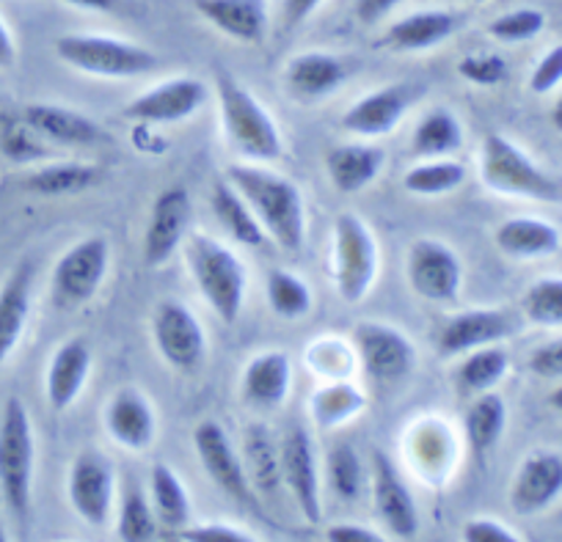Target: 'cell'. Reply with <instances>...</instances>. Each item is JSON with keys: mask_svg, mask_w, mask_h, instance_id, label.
<instances>
[{"mask_svg": "<svg viewBox=\"0 0 562 542\" xmlns=\"http://www.w3.org/2000/svg\"><path fill=\"white\" fill-rule=\"evenodd\" d=\"M102 171L89 162H53L42 166L25 177V191L34 196L56 199V196H78V193L91 191L100 185Z\"/></svg>", "mask_w": 562, "mask_h": 542, "instance_id": "4dcf8cb0", "label": "cell"}, {"mask_svg": "<svg viewBox=\"0 0 562 542\" xmlns=\"http://www.w3.org/2000/svg\"><path fill=\"white\" fill-rule=\"evenodd\" d=\"M383 151L375 146L364 144H348L334 146L326 155V171L331 177L334 188L342 193H359L364 191L370 182L381 173Z\"/></svg>", "mask_w": 562, "mask_h": 542, "instance_id": "83f0119b", "label": "cell"}, {"mask_svg": "<svg viewBox=\"0 0 562 542\" xmlns=\"http://www.w3.org/2000/svg\"><path fill=\"white\" fill-rule=\"evenodd\" d=\"M507 372V352L499 347H477L469 350L467 361L458 366V386L467 394L491 392Z\"/></svg>", "mask_w": 562, "mask_h": 542, "instance_id": "74e56055", "label": "cell"}, {"mask_svg": "<svg viewBox=\"0 0 562 542\" xmlns=\"http://www.w3.org/2000/svg\"><path fill=\"white\" fill-rule=\"evenodd\" d=\"M364 408V397L348 383H334L312 397V414L321 427H337Z\"/></svg>", "mask_w": 562, "mask_h": 542, "instance_id": "b9f144b4", "label": "cell"}, {"mask_svg": "<svg viewBox=\"0 0 562 542\" xmlns=\"http://www.w3.org/2000/svg\"><path fill=\"white\" fill-rule=\"evenodd\" d=\"M56 53L64 64L97 78H138L158 67V56L133 42L113 36L69 34L56 42Z\"/></svg>", "mask_w": 562, "mask_h": 542, "instance_id": "8992f818", "label": "cell"}, {"mask_svg": "<svg viewBox=\"0 0 562 542\" xmlns=\"http://www.w3.org/2000/svg\"><path fill=\"white\" fill-rule=\"evenodd\" d=\"M210 207H213L215 218L221 221L226 235H229L232 240L240 242V246L259 248L265 242V237H268L262 226H259L257 215L251 213V207L243 202L240 193H237L226 179H221V182H215L213 185Z\"/></svg>", "mask_w": 562, "mask_h": 542, "instance_id": "d6a6232c", "label": "cell"}, {"mask_svg": "<svg viewBox=\"0 0 562 542\" xmlns=\"http://www.w3.org/2000/svg\"><path fill=\"white\" fill-rule=\"evenodd\" d=\"M215 91H218L221 116H224V127L232 146L251 160H279L284 146H281L279 129H276L273 118L265 111L262 102L224 69L215 72Z\"/></svg>", "mask_w": 562, "mask_h": 542, "instance_id": "3957f363", "label": "cell"}, {"mask_svg": "<svg viewBox=\"0 0 562 542\" xmlns=\"http://www.w3.org/2000/svg\"><path fill=\"white\" fill-rule=\"evenodd\" d=\"M279 465L281 482L288 485L290 496L299 504L301 515H304L310 523H321V468H317V454L312 436L301 425L288 427V432L281 436Z\"/></svg>", "mask_w": 562, "mask_h": 542, "instance_id": "8fae6325", "label": "cell"}, {"mask_svg": "<svg viewBox=\"0 0 562 542\" xmlns=\"http://www.w3.org/2000/svg\"><path fill=\"white\" fill-rule=\"evenodd\" d=\"M326 540L331 542H381L383 534L356 523H337L326 531Z\"/></svg>", "mask_w": 562, "mask_h": 542, "instance_id": "f5cc1de1", "label": "cell"}, {"mask_svg": "<svg viewBox=\"0 0 562 542\" xmlns=\"http://www.w3.org/2000/svg\"><path fill=\"white\" fill-rule=\"evenodd\" d=\"M326 476L334 496L342 498V501H356L359 498L361 485H364V471H361V460L350 443L339 441L328 449Z\"/></svg>", "mask_w": 562, "mask_h": 542, "instance_id": "60d3db41", "label": "cell"}, {"mask_svg": "<svg viewBox=\"0 0 562 542\" xmlns=\"http://www.w3.org/2000/svg\"><path fill=\"white\" fill-rule=\"evenodd\" d=\"M546 18L538 9H513L488 25V34L499 42H527L543 31Z\"/></svg>", "mask_w": 562, "mask_h": 542, "instance_id": "ee69618b", "label": "cell"}, {"mask_svg": "<svg viewBox=\"0 0 562 542\" xmlns=\"http://www.w3.org/2000/svg\"><path fill=\"white\" fill-rule=\"evenodd\" d=\"M529 366L535 370V375L562 377V339L535 350L532 358H529Z\"/></svg>", "mask_w": 562, "mask_h": 542, "instance_id": "f907efd6", "label": "cell"}, {"mask_svg": "<svg viewBox=\"0 0 562 542\" xmlns=\"http://www.w3.org/2000/svg\"><path fill=\"white\" fill-rule=\"evenodd\" d=\"M527 319L538 325H562V279H540L521 301Z\"/></svg>", "mask_w": 562, "mask_h": 542, "instance_id": "7bdbcfd3", "label": "cell"}, {"mask_svg": "<svg viewBox=\"0 0 562 542\" xmlns=\"http://www.w3.org/2000/svg\"><path fill=\"white\" fill-rule=\"evenodd\" d=\"M207 86L196 78H171L144 91L124 108V118L138 124H175L193 116L207 102Z\"/></svg>", "mask_w": 562, "mask_h": 542, "instance_id": "5bb4252c", "label": "cell"}, {"mask_svg": "<svg viewBox=\"0 0 562 542\" xmlns=\"http://www.w3.org/2000/svg\"><path fill=\"white\" fill-rule=\"evenodd\" d=\"M31 290H34V264L23 262L0 284V366L7 364L14 347L23 339L31 314Z\"/></svg>", "mask_w": 562, "mask_h": 542, "instance_id": "cb8c5ba5", "label": "cell"}, {"mask_svg": "<svg viewBox=\"0 0 562 542\" xmlns=\"http://www.w3.org/2000/svg\"><path fill=\"white\" fill-rule=\"evenodd\" d=\"M513 330H516V323H513L507 312H499V308H472V312L458 314V317H452L445 325L439 336V350L447 358L461 355V352L507 339Z\"/></svg>", "mask_w": 562, "mask_h": 542, "instance_id": "d6986e66", "label": "cell"}, {"mask_svg": "<svg viewBox=\"0 0 562 542\" xmlns=\"http://www.w3.org/2000/svg\"><path fill=\"white\" fill-rule=\"evenodd\" d=\"M149 498H153V512L160 526L171 531H182L191 520V498L180 476L164 463H155L149 471Z\"/></svg>", "mask_w": 562, "mask_h": 542, "instance_id": "836d02e7", "label": "cell"}, {"mask_svg": "<svg viewBox=\"0 0 562 542\" xmlns=\"http://www.w3.org/2000/svg\"><path fill=\"white\" fill-rule=\"evenodd\" d=\"M463 133L461 122L452 116L447 108H436V111L425 113L416 124V133L411 138V149L414 155L434 160V157H447L456 149H461Z\"/></svg>", "mask_w": 562, "mask_h": 542, "instance_id": "d590c367", "label": "cell"}, {"mask_svg": "<svg viewBox=\"0 0 562 542\" xmlns=\"http://www.w3.org/2000/svg\"><path fill=\"white\" fill-rule=\"evenodd\" d=\"M91 372V350L83 339H69L53 352L47 366V403L53 410H67L83 392Z\"/></svg>", "mask_w": 562, "mask_h": 542, "instance_id": "d4e9b609", "label": "cell"}, {"mask_svg": "<svg viewBox=\"0 0 562 542\" xmlns=\"http://www.w3.org/2000/svg\"><path fill=\"white\" fill-rule=\"evenodd\" d=\"M34 463L36 443L29 408L20 397H9L0 416V496L20 523L31 515Z\"/></svg>", "mask_w": 562, "mask_h": 542, "instance_id": "7a4b0ae2", "label": "cell"}, {"mask_svg": "<svg viewBox=\"0 0 562 542\" xmlns=\"http://www.w3.org/2000/svg\"><path fill=\"white\" fill-rule=\"evenodd\" d=\"M155 529H158V518H155L153 504L147 501V496H144L140 487L135 485L124 487L122 504H119V523H116L119 540L147 542L155 537Z\"/></svg>", "mask_w": 562, "mask_h": 542, "instance_id": "ab89813d", "label": "cell"}, {"mask_svg": "<svg viewBox=\"0 0 562 542\" xmlns=\"http://www.w3.org/2000/svg\"><path fill=\"white\" fill-rule=\"evenodd\" d=\"M480 173L491 191L505 193V196H524L549 204L562 202V179L535 166L505 135H485L483 151H480Z\"/></svg>", "mask_w": 562, "mask_h": 542, "instance_id": "5b68a950", "label": "cell"}, {"mask_svg": "<svg viewBox=\"0 0 562 542\" xmlns=\"http://www.w3.org/2000/svg\"><path fill=\"white\" fill-rule=\"evenodd\" d=\"M458 75L474 86H496L507 78V64L502 56L485 53V56H467L458 64Z\"/></svg>", "mask_w": 562, "mask_h": 542, "instance_id": "f6af8a7d", "label": "cell"}, {"mask_svg": "<svg viewBox=\"0 0 562 542\" xmlns=\"http://www.w3.org/2000/svg\"><path fill=\"white\" fill-rule=\"evenodd\" d=\"M458 29L456 14L439 12V9H428V12H414L408 18L397 20L392 29L386 31V45L403 53H419L430 50V47L441 45L450 39Z\"/></svg>", "mask_w": 562, "mask_h": 542, "instance_id": "4316f807", "label": "cell"}, {"mask_svg": "<svg viewBox=\"0 0 562 542\" xmlns=\"http://www.w3.org/2000/svg\"><path fill=\"white\" fill-rule=\"evenodd\" d=\"M403 0H356V18L359 23L372 25V23H381L392 9H397Z\"/></svg>", "mask_w": 562, "mask_h": 542, "instance_id": "db71d44e", "label": "cell"}, {"mask_svg": "<svg viewBox=\"0 0 562 542\" xmlns=\"http://www.w3.org/2000/svg\"><path fill=\"white\" fill-rule=\"evenodd\" d=\"M193 9L221 34L243 45H259L268 31L265 0H193Z\"/></svg>", "mask_w": 562, "mask_h": 542, "instance_id": "603a6c76", "label": "cell"}, {"mask_svg": "<svg viewBox=\"0 0 562 542\" xmlns=\"http://www.w3.org/2000/svg\"><path fill=\"white\" fill-rule=\"evenodd\" d=\"M348 78V67L342 58L331 56V53H304L295 56L288 67V83L304 100H317L339 86Z\"/></svg>", "mask_w": 562, "mask_h": 542, "instance_id": "f1b7e54d", "label": "cell"}, {"mask_svg": "<svg viewBox=\"0 0 562 542\" xmlns=\"http://www.w3.org/2000/svg\"><path fill=\"white\" fill-rule=\"evenodd\" d=\"M193 447H196L202 468L207 471L213 485H218L235 501L246 504V507H257V493H254L251 482H248L240 454L235 452L229 436H226V430L218 421H202L193 430Z\"/></svg>", "mask_w": 562, "mask_h": 542, "instance_id": "4fadbf2b", "label": "cell"}, {"mask_svg": "<svg viewBox=\"0 0 562 542\" xmlns=\"http://www.w3.org/2000/svg\"><path fill=\"white\" fill-rule=\"evenodd\" d=\"M75 9H86V12H111L116 7V0H64Z\"/></svg>", "mask_w": 562, "mask_h": 542, "instance_id": "9f6ffc18", "label": "cell"}, {"mask_svg": "<svg viewBox=\"0 0 562 542\" xmlns=\"http://www.w3.org/2000/svg\"><path fill=\"white\" fill-rule=\"evenodd\" d=\"M188 221H191V199L186 188H166L164 193H158L140 248L149 268H164L169 262L186 237Z\"/></svg>", "mask_w": 562, "mask_h": 542, "instance_id": "9a60e30c", "label": "cell"}, {"mask_svg": "<svg viewBox=\"0 0 562 542\" xmlns=\"http://www.w3.org/2000/svg\"><path fill=\"white\" fill-rule=\"evenodd\" d=\"M557 83H562V45L551 47V50L540 58L538 67H535L532 72V80H529L535 94H549Z\"/></svg>", "mask_w": 562, "mask_h": 542, "instance_id": "bcb514c9", "label": "cell"}, {"mask_svg": "<svg viewBox=\"0 0 562 542\" xmlns=\"http://www.w3.org/2000/svg\"><path fill=\"white\" fill-rule=\"evenodd\" d=\"M69 504L89 526H102L113 504V468L100 454L83 452L69 468Z\"/></svg>", "mask_w": 562, "mask_h": 542, "instance_id": "2e32d148", "label": "cell"}, {"mask_svg": "<svg viewBox=\"0 0 562 542\" xmlns=\"http://www.w3.org/2000/svg\"><path fill=\"white\" fill-rule=\"evenodd\" d=\"M34 138L36 133L25 122L12 124V127L7 129V135H3V151H7L9 157H14V160H34V157L42 155V151L36 149Z\"/></svg>", "mask_w": 562, "mask_h": 542, "instance_id": "7dc6e473", "label": "cell"}, {"mask_svg": "<svg viewBox=\"0 0 562 542\" xmlns=\"http://www.w3.org/2000/svg\"><path fill=\"white\" fill-rule=\"evenodd\" d=\"M268 303L281 319H299L310 314L312 292L304 281L290 270H270L268 273Z\"/></svg>", "mask_w": 562, "mask_h": 542, "instance_id": "f35d334b", "label": "cell"}, {"mask_svg": "<svg viewBox=\"0 0 562 542\" xmlns=\"http://www.w3.org/2000/svg\"><path fill=\"white\" fill-rule=\"evenodd\" d=\"M372 498H375L378 515H381V520L394 537L411 540L416 534L419 512L414 507V498H411L408 487L394 471L392 460L383 452L372 454Z\"/></svg>", "mask_w": 562, "mask_h": 542, "instance_id": "e0dca14e", "label": "cell"}, {"mask_svg": "<svg viewBox=\"0 0 562 542\" xmlns=\"http://www.w3.org/2000/svg\"><path fill=\"white\" fill-rule=\"evenodd\" d=\"M507 425V408L505 399L494 392L477 394V399L472 403V408L467 410V419H463V432H467L469 447L474 449V454H488L491 449L499 443L502 432Z\"/></svg>", "mask_w": 562, "mask_h": 542, "instance_id": "e575fe53", "label": "cell"}, {"mask_svg": "<svg viewBox=\"0 0 562 542\" xmlns=\"http://www.w3.org/2000/svg\"><path fill=\"white\" fill-rule=\"evenodd\" d=\"M323 7V0H281V23L284 29H299L304 20H310L317 9Z\"/></svg>", "mask_w": 562, "mask_h": 542, "instance_id": "816d5d0a", "label": "cell"}, {"mask_svg": "<svg viewBox=\"0 0 562 542\" xmlns=\"http://www.w3.org/2000/svg\"><path fill=\"white\" fill-rule=\"evenodd\" d=\"M226 182L243 196V202L257 215L265 235L279 248L299 253L306 240L304 199L288 177L265 171L257 166H229Z\"/></svg>", "mask_w": 562, "mask_h": 542, "instance_id": "6da1fadb", "label": "cell"}, {"mask_svg": "<svg viewBox=\"0 0 562 542\" xmlns=\"http://www.w3.org/2000/svg\"><path fill=\"white\" fill-rule=\"evenodd\" d=\"M111 262V246L102 237L80 240L53 268L50 295L58 308H80L97 295Z\"/></svg>", "mask_w": 562, "mask_h": 542, "instance_id": "ba28073f", "label": "cell"}, {"mask_svg": "<svg viewBox=\"0 0 562 542\" xmlns=\"http://www.w3.org/2000/svg\"><path fill=\"white\" fill-rule=\"evenodd\" d=\"M23 122L40 138L56 146H91L105 138L94 118L83 116L72 108L50 105V102H34V105L25 108Z\"/></svg>", "mask_w": 562, "mask_h": 542, "instance_id": "7402d4cb", "label": "cell"}, {"mask_svg": "<svg viewBox=\"0 0 562 542\" xmlns=\"http://www.w3.org/2000/svg\"><path fill=\"white\" fill-rule=\"evenodd\" d=\"M105 427L113 441L130 452H144L153 447L155 432H158L153 405L138 388H122L113 394L105 410Z\"/></svg>", "mask_w": 562, "mask_h": 542, "instance_id": "ffe728a7", "label": "cell"}, {"mask_svg": "<svg viewBox=\"0 0 562 542\" xmlns=\"http://www.w3.org/2000/svg\"><path fill=\"white\" fill-rule=\"evenodd\" d=\"M405 273H408L411 290L430 303H452L463 284V268L456 251L439 240L414 242Z\"/></svg>", "mask_w": 562, "mask_h": 542, "instance_id": "7c38bea8", "label": "cell"}, {"mask_svg": "<svg viewBox=\"0 0 562 542\" xmlns=\"http://www.w3.org/2000/svg\"><path fill=\"white\" fill-rule=\"evenodd\" d=\"M463 179H467V168L461 162L434 157V160H425L411 168L403 177V188L414 196H445V193L463 185Z\"/></svg>", "mask_w": 562, "mask_h": 542, "instance_id": "8d00e7d4", "label": "cell"}, {"mask_svg": "<svg viewBox=\"0 0 562 542\" xmlns=\"http://www.w3.org/2000/svg\"><path fill=\"white\" fill-rule=\"evenodd\" d=\"M551 122H554V127L562 133V97H560V100H557L554 111H551Z\"/></svg>", "mask_w": 562, "mask_h": 542, "instance_id": "6f0895ef", "label": "cell"}, {"mask_svg": "<svg viewBox=\"0 0 562 542\" xmlns=\"http://www.w3.org/2000/svg\"><path fill=\"white\" fill-rule=\"evenodd\" d=\"M290 383H293V370L290 358L284 352H262L251 358L243 372V397L254 408H276L288 399Z\"/></svg>", "mask_w": 562, "mask_h": 542, "instance_id": "484cf974", "label": "cell"}, {"mask_svg": "<svg viewBox=\"0 0 562 542\" xmlns=\"http://www.w3.org/2000/svg\"><path fill=\"white\" fill-rule=\"evenodd\" d=\"M419 97V89H411V86L397 83L386 86V89H378L372 94L361 97L353 108L342 116V127L348 133L364 135V138H378V135H386L403 122L405 111L411 108V102Z\"/></svg>", "mask_w": 562, "mask_h": 542, "instance_id": "ac0fdd59", "label": "cell"}, {"mask_svg": "<svg viewBox=\"0 0 562 542\" xmlns=\"http://www.w3.org/2000/svg\"><path fill=\"white\" fill-rule=\"evenodd\" d=\"M188 270L199 292L226 325L235 323L246 297V268L240 259L207 235H191L186 242Z\"/></svg>", "mask_w": 562, "mask_h": 542, "instance_id": "277c9868", "label": "cell"}, {"mask_svg": "<svg viewBox=\"0 0 562 542\" xmlns=\"http://www.w3.org/2000/svg\"><path fill=\"white\" fill-rule=\"evenodd\" d=\"M496 246L507 257H549L560 251V232L538 218H510L496 229Z\"/></svg>", "mask_w": 562, "mask_h": 542, "instance_id": "1f68e13d", "label": "cell"}, {"mask_svg": "<svg viewBox=\"0 0 562 542\" xmlns=\"http://www.w3.org/2000/svg\"><path fill=\"white\" fill-rule=\"evenodd\" d=\"M155 347L177 372H196L207 355V336L191 308L180 301H164L153 317Z\"/></svg>", "mask_w": 562, "mask_h": 542, "instance_id": "30bf717a", "label": "cell"}, {"mask_svg": "<svg viewBox=\"0 0 562 542\" xmlns=\"http://www.w3.org/2000/svg\"><path fill=\"white\" fill-rule=\"evenodd\" d=\"M549 403H551V408H557V410H560V414H562V386L557 388L554 394H551V397H549Z\"/></svg>", "mask_w": 562, "mask_h": 542, "instance_id": "680465c9", "label": "cell"}, {"mask_svg": "<svg viewBox=\"0 0 562 542\" xmlns=\"http://www.w3.org/2000/svg\"><path fill=\"white\" fill-rule=\"evenodd\" d=\"M186 540H196V542H248L254 540L251 534L240 529H232L226 523H204V526H193V529L182 531Z\"/></svg>", "mask_w": 562, "mask_h": 542, "instance_id": "681fc988", "label": "cell"}, {"mask_svg": "<svg viewBox=\"0 0 562 542\" xmlns=\"http://www.w3.org/2000/svg\"><path fill=\"white\" fill-rule=\"evenodd\" d=\"M378 273L375 237L364 221L345 213L334 221V284L345 303H359Z\"/></svg>", "mask_w": 562, "mask_h": 542, "instance_id": "52a82bcc", "label": "cell"}, {"mask_svg": "<svg viewBox=\"0 0 562 542\" xmlns=\"http://www.w3.org/2000/svg\"><path fill=\"white\" fill-rule=\"evenodd\" d=\"M14 61H18V47H14V39L12 34H9L7 23L0 20V69L14 67Z\"/></svg>", "mask_w": 562, "mask_h": 542, "instance_id": "11a10c76", "label": "cell"}, {"mask_svg": "<svg viewBox=\"0 0 562 542\" xmlns=\"http://www.w3.org/2000/svg\"><path fill=\"white\" fill-rule=\"evenodd\" d=\"M353 345L367 377L375 386H397L416 364L411 341L383 323H361L353 334Z\"/></svg>", "mask_w": 562, "mask_h": 542, "instance_id": "9c48e42d", "label": "cell"}, {"mask_svg": "<svg viewBox=\"0 0 562 542\" xmlns=\"http://www.w3.org/2000/svg\"><path fill=\"white\" fill-rule=\"evenodd\" d=\"M463 540L467 542H516L518 534L516 531L505 529L499 520L477 518V520H469L467 523V529H463Z\"/></svg>", "mask_w": 562, "mask_h": 542, "instance_id": "c3c4849f", "label": "cell"}, {"mask_svg": "<svg viewBox=\"0 0 562 542\" xmlns=\"http://www.w3.org/2000/svg\"><path fill=\"white\" fill-rule=\"evenodd\" d=\"M562 493V458L540 452L524 460L510 487V507L518 515H535Z\"/></svg>", "mask_w": 562, "mask_h": 542, "instance_id": "44dd1931", "label": "cell"}, {"mask_svg": "<svg viewBox=\"0 0 562 542\" xmlns=\"http://www.w3.org/2000/svg\"><path fill=\"white\" fill-rule=\"evenodd\" d=\"M472 3H480V0H472Z\"/></svg>", "mask_w": 562, "mask_h": 542, "instance_id": "91938a15", "label": "cell"}, {"mask_svg": "<svg viewBox=\"0 0 562 542\" xmlns=\"http://www.w3.org/2000/svg\"><path fill=\"white\" fill-rule=\"evenodd\" d=\"M243 468L257 496H273L281 485L279 443L265 425H248L243 436Z\"/></svg>", "mask_w": 562, "mask_h": 542, "instance_id": "f546056e", "label": "cell"}]
</instances>
